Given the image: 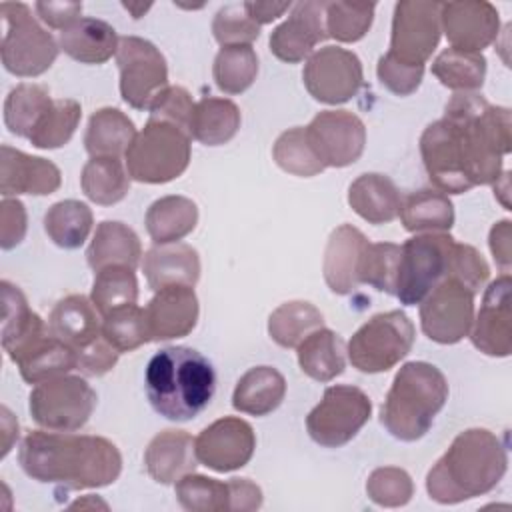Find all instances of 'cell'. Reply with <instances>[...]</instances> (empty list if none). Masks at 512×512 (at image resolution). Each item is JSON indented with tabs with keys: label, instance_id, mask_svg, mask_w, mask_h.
Instances as JSON below:
<instances>
[{
	"label": "cell",
	"instance_id": "cell-1",
	"mask_svg": "<svg viewBox=\"0 0 512 512\" xmlns=\"http://www.w3.org/2000/svg\"><path fill=\"white\" fill-rule=\"evenodd\" d=\"M510 108L494 106L476 92H456L444 116L420 136V154L430 182L446 194L494 184L512 148Z\"/></svg>",
	"mask_w": 512,
	"mask_h": 512
},
{
	"label": "cell",
	"instance_id": "cell-2",
	"mask_svg": "<svg viewBox=\"0 0 512 512\" xmlns=\"http://www.w3.org/2000/svg\"><path fill=\"white\" fill-rule=\"evenodd\" d=\"M18 462L28 478L64 490L110 486L122 472V454L112 440L46 428L24 436Z\"/></svg>",
	"mask_w": 512,
	"mask_h": 512
},
{
	"label": "cell",
	"instance_id": "cell-3",
	"mask_svg": "<svg viewBox=\"0 0 512 512\" xmlns=\"http://www.w3.org/2000/svg\"><path fill=\"white\" fill-rule=\"evenodd\" d=\"M506 468V444L486 428H468L428 470L426 492L438 504H458L494 490Z\"/></svg>",
	"mask_w": 512,
	"mask_h": 512
},
{
	"label": "cell",
	"instance_id": "cell-4",
	"mask_svg": "<svg viewBox=\"0 0 512 512\" xmlns=\"http://www.w3.org/2000/svg\"><path fill=\"white\" fill-rule=\"evenodd\" d=\"M144 384L156 414L170 422H188L210 404L216 392V372L198 350L166 346L150 358Z\"/></svg>",
	"mask_w": 512,
	"mask_h": 512
},
{
	"label": "cell",
	"instance_id": "cell-5",
	"mask_svg": "<svg viewBox=\"0 0 512 512\" xmlns=\"http://www.w3.org/2000/svg\"><path fill=\"white\" fill-rule=\"evenodd\" d=\"M446 376L430 362L400 366L380 408V424L398 440H420L448 400Z\"/></svg>",
	"mask_w": 512,
	"mask_h": 512
},
{
	"label": "cell",
	"instance_id": "cell-6",
	"mask_svg": "<svg viewBox=\"0 0 512 512\" xmlns=\"http://www.w3.org/2000/svg\"><path fill=\"white\" fill-rule=\"evenodd\" d=\"M190 140L186 130L148 118L124 154L128 176L144 184L172 182L190 164Z\"/></svg>",
	"mask_w": 512,
	"mask_h": 512
},
{
	"label": "cell",
	"instance_id": "cell-7",
	"mask_svg": "<svg viewBox=\"0 0 512 512\" xmlns=\"http://www.w3.org/2000/svg\"><path fill=\"white\" fill-rule=\"evenodd\" d=\"M0 14L4 22L2 34V66L20 78L44 74L58 58V42L32 16V8L24 2H2Z\"/></svg>",
	"mask_w": 512,
	"mask_h": 512
},
{
	"label": "cell",
	"instance_id": "cell-8",
	"mask_svg": "<svg viewBox=\"0 0 512 512\" xmlns=\"http://www.w3.org/2000/svg\"><path fill=\"white\" fill-rule=\"evenodd\" d=\"M414 338L412 320L402 310H388L372 316L352 334L346 354L356 370L380 374L408 356Z\"/></svg>",
	"mask_w": 512,
	"mask_h": 512
},
{
	"label": "cell",
	"instance_id": "cell-9",
	"mask_svg": "<svg viewBox=\"0 0 512 512\" xmlns=\"http://www.w3.org/2000/svg\"><path fill=\"white\" fill-rule=\"evenodd\" d=\"M454 238L446 232H426L400 246L394 296L404 306L420 304L430 290L448 278Z\"/></svg>",
	"mask_w": 512,
	"mask_h": 512
},
{
	"label": "cell",
	"instance_id": "cell-10",
	"mask_svg": "<svg viewBox=\"0 0 512 512\" xmlns=\"http://www.w3.org/2000/svg\"><path fill=\"white\" fill-rule=\"evenodd\" d=\"M98 396L82 376H56L36 384L28 396L32 420L54 432L80 430L92 416Z\"/></svg>",
	"mask_w": 512,
	"mask_h": 512
},
{
	"label": "cell",
	"instance_id": "cell-11",
	"mask_svg": "<svg viewBox=\"0 0 512 512\" xmlns=\"http://www.w3.org/2000/svg\"><path fill=\"white\" fill-rule=\"evenodd\" d=\"M372 400L368 394L350 384H336L324 390L322 400L308 412V436L324 448L348 444L370 420Z\"/></svg>",
	"mask_w": 512,
	"mask_h": 512
},
{
	"label": "cell",
	"instance_id": "cell-12",
	"mask_svg": "<svg viewBox=\"0 0 512 512\" xmlns=\"http://www.w3.org/2000/svg\"><path fill=\"white\" fill-rule=\"evenodd\" d=\"M116 64L120 70V96L136 110H148L156 94L168 86L166 58L150 40L122 36Z\"/></svg>",
	"mask_w": 512,
	"mask_h": 512
},
{
	"label": "cell",
	"instance_id": "cell-13",
	"mask_svg": "<svg viewBox=\"0 0 512 512\" xmlns=\"http://www.w3.org/2000/svg\"><path fill=\"white\" fill-rule=\"evenodd\" d=\"M440 4L430 0L396 2L388 54L400 62L424 66L440 42Z\"/></svg>",
	"mask_w": 512,
	"mask_h": 512
},
{
	"label": "cell",
	"instance_id": "cell-14",
	"mask_svg": "<svg viewBox=\"0 0 512 512\" xmlns=\"http://www.w3.org/2000/svg\"><path fill=\"white\" fill-rule=\"evenodd\" d=\"M302 82L314 100L330 106L344 104L362 88V62L352 50L324 46L306 60Z\"/></svg>",
	"mask_w": 512,
	"mask_h": 512
},
{
	"label": "cell",
	"instance_id": "cell-15",
	"mask_svg": "<svg viewBox=\"0 0 512 512\" xmlns=\"http://www.w3.org/2000/svg\"><path fill=\"white\" fill-rule=\"evenodd\" d=\"M474 296L456 278H444L420 302L422 332L438 344L460 342L474 320Z\"/></svg>",
	"mask_w": 512,
	"mask_h": 512
},
{
	"label": "cell",
	"instance_id": "cell-16",
	"mask_svg": "<svg viewBox=\"0 0 512 512\" xmlns=\"http://www.w3.org/2000/svg\"><path fill=\"white\" fill-rule=\"evenodd\" d=\"M304 128L310 146L326 168L350 166L364 152L366 126L348 110L318 112Z\"/></svg>",
	"mask_w": 512,
	"mask_h": 512
},
{
	"label": "cell",
	"instance_id": "cell-17",
	"mask_svg": "<svg viewBox=\"0 0 512 512\" xmlns=\"http://www.w3.org/2000/svg\"><path fill=\"white\" fill-rule=\"evenodd\" d=\"M256 448L252 426L236 416H224L208 424L196 438L194 450L200 464L214 472L244 468Z\"/></svg>",
	"mask_w": 512,
	"mask_h": 512
},
{
	"label": "cell",
	"instance_id": "cell-18",
	"mask_svg": "<svg viewBox=\"0 0 512 512\" xmlns=\"http://www.w3.org/2000/svg\"><path fill=\"white\" fill-rule=\"evenodd\" d=\"M440 24L450 48L482 54L498 36L500 14L496 6L486 0L442 2Z\"/></svg>",
	"mask_w": 512,
	"mask_h": 512
},
{
	"label": "cell",
	"instance_id": "cell-19",
	"mask_svg": "<svg viewBox=\"0 0 512 512\" xmlns=\"http://www.w3.org/2000/svg\"><path fill=\"white\" fill-rule=\"evenodd\" d=\"M476 350L486 356L506 358L512 352V314H510V274L490 282L478 314L468 332Z\"/></svg>",
	"mask_w": 512,
	"mask_h": 512
},
{
	"label": "cell",
	"instance_id": "cell-20",
	"mask_svg": "<svg viewBox=\"0 0 512 512\" xmlns=\"http://www.w3.org/2000/svg\"><path fill=\"white\" fill-rule=\"evenodd\" d=\"M328 38L324 24V2L292 4L290 16L270 32V52L286 62L298 64L314 54V48Z\"/></svg>",
	"mask_w": 512,
	"mask_h": 512
},
{
	"label": "cell",
	"instance_id": "cell-21",
	"mask_svg": "<svg viewBox=\"0 0 512 512\" xmlns=\"http://www.w3.org/2000/svg\"><path fill=\"white\" fill-rule=\"evenodd\" d=\"M150 340H172L188 336L198 322L200 306L194 286L174 284L158 290L144 308Z\"/></svg>",
	"mask_w": 512,
	"mask_h": 512
},
{
	"label": "cell",
	"instance_id": "cell-22",
	"mask_svg": "<svg viewBox=\"0 0 512 512\" xmlns=\"http://www.w3.org/2000/svg\"><path fill=\"white\" fill-rule=\"evenodd\" d=\"M0 154V194L4 198L18 194L46 196L60 188L62 174L54 162L8 144H2Z\"/></svg>",
	"mask_w": 512,
	"mask_h": 512
},
{
	"label": "cell",
	"instance_id": "cell-23",
	"mask_svg": "<svg viewBox=\"0 0 512 512\" xmlns=\"http://www.w3.org/2000/svg\"><path fill=\"white\" fill-rule=\"evenodd\" d=\"M8 358L20 368V376L28 384H40L78 368V354L56 338L50 328L36 334Z\"/></svg>",
	"mask_w": 512,
	"mask_h": 512
},
{
	"label": "cell",
	"instance_id": "cell-24",
	"mask_svg": "<svg viewBox=\"0 0 512 512\" xmlns=\"http://www.w3.org/2000/svg\"><path fill=\"white\" fill-rule=\"evenodd\" d=\"M366 244L368 238L352 224H340L330 232L322 260V274L334 294L346 296L358 288V266Z\"/></svg>",
	"mask_w": 512,
	"mask_h": 512
},
{
	"label": "cell",
	"instance_id": "cell-25",
	"mask_svg": "<svg viewBox=\"0 0 512 512\" xmlns=\"http://www.w3.org/2000/svg\"><path fill=\"white\" fill-rule=\"evenodd\" d=\"M198 464L194 438L186 430H162L144 450V466L158 484H176Z\"/></svg>",
	"mask_w": 512,
	"mask_h": 512
},
{
	"label": "cell",
	"instance_id": "cell-26",
	"mask_svg": "<svg viewBox=\"0 0 512 512\" xmlns=\"http://www.w3.org/2000/svg\"><path fill=\"white\" fill-rule=\"evenodd\" d=\"M92 300L70 294L56 302L48 316L50 332L68 344L76 354L102 338V322Z\"/></svg>",
	"mask_w": 512,
	"mask_h": 512
},
{
	"label": "cell",
	"instance_id": "cell-27",
	"mask_svg": "<svg viewBox=\"0 0 512 512\" xmlns=\"http://www.w3.org/2000/svg\"><path fill=\"white\" fill-rule=\"evenodd\" d=\"M148 286L158 292L166 286H194L200 278V258L190 244H154L142 262Z\"/></svg>",
	"mask_w": 512,
	"mask_h": 512
},
{
	"label": "cell",
	"instance_id": "cell-28",
	"mask_svg": "<svg viewBox=\"0 0 512 512\" xmlns=\"http://www.w3.org/2000/svg\"><path fill=\"white\" fill-rule=\"evenodd\" d=\"M350 208L368 224H388L398 218L402 196L386 174H360L348 188Z\"/></svg>",
	"mask_w": 512,
	"mask_h": 512
},
{
	"label": "cell",
	"instance_id": "cell-29",
	"mask_svg": "<svg viewBox=\"0 0 512 512\" xmlns=\"http://www.w3.org/2000/svg\"><path fill=\"white\" fill-rule=\"evenodd\" d=\"M118 42L114 26L98 18H80L58 36L60 50L80 64H104L116 56Z\"/></svg>",
	"mask_w": 512,
	"mask_h": 512
},
{
	"label": "cell",
	"instance_id": "cell-30",
	"mask_svg": "<svg viewBox=\"0 0 512 512\" xmlns=\"http://www.w3.org/2000/svg\"><path fill=\"white\" fill-rule=\"evenodd\" d=\"M142 244L138 234L118 220H104L96 226L92 242L86 250L88 266L98 272L106 266H128L140 264Z\"/></svg>",
	"mask_w": 512,
	"mask_h": 512
},
{
	"label": "cell",
	"instance_id": "cell-31",
	"mask_svg": "<svg viewBox=\"0 0 512 512\" xmlns=\"http://www.w3.org/2000/svg\"><path fill=\"white\" fill-rule=\"evenodd\" d=\"M286 396V380L272 366H254L246 370L232 392L234 410L250 416L274 412Z\"/></svg>",
	"mask_w": 512,
	"mask_h": 512
},
{
	"label": "cell",
	"instance_id": "cell-32",
	"mask_svg": "<svg viewBox=\"0 0 512 512\" xmlns=\"http://www.w3.org/2000/svg\"><path fill=\"white\" fill-rule=\"evenodd\" d=\"M296 350L300 370L316 382H330L346 368V344L342 336L330 328H316Z\"/></svg>",
	"mask_w": 512,
	"mask_h": 512
},
{
	"label": "cell",
	"instance_id": "cell-33",
	"mask_svg": "<svg viewBox=\"0 0 512 512\" xmlns=\"http://www.w3.org/2000/svg\"><path fill=\"white\" fill-rule=\"evenodd\" d=\"M144 224L154 244H174L196 228L198 206L186 196H164L150 204Z\"/></svg>",
	"mask_w": 512,
	"mask_h": 512
},
{
	"label": "cell",
	"instance_id": "cell-34",
	"mask_svg": "<svg viewBox=\"0 0 512 512\" xmlns=\"http://www.w3.org/2000/svg\"><path fill=\"white\" fill-rule=\"evenodd\" d=\"M240 122V108L232 100L206 96L194 104L190 138L204 146H222L236 136Z\"/></svg>",
	"mask_w": 512,
	"mask_h": 512
},
{
	"label": "cell",
	"instance_id": "cell-35",
	"mask_svg": "<svg viewBox=\"0 0 512 512\" xmlns=\"http://www.w3.org/2000/svg\"><path fill=\"white\" fill-rule=\"evenodd\" d=\"M136 136L134 122L118 108L106 106L96 110L86 126L84 148L92 156L120 158Z\"/></svg>",
	"mask_w": 512,
	"mask_h": 512
},
{
	"label": "cell",
	"instance_id": "cell-36",
	"mask_svg": "<svg viewBox=\"0 0 512 512\" xmlns=\"http://www.w3.org/2000/svg\"><path fill=\"white\" fill-rule=\"evenodd\" d=\"M398 216L408 232H448L456 218L448 194L436 188H422L402 198Z\"/></svg>",
	"mask_w": 512,
	"mask_h": 512
},
{
	"label": "cell",
	"instance_id": "cell-37",
	"mask_svg": "<svg viewBox=\"0 0 512 512\" xmlns=\"http://www.w3.org/2000/svg\"><path fill=\"white\" fill-rule=\"evenodd\" d=\"M0 294H2V348L10 356L20 346H24L30 338H34L38 332L46 330L48 326L36 312L30 310L24 292L16 284L2 280Z\"/></svg>",
	"mask_w": 512,
	"mask_h": 512
},
{
	"label": "cell",
	"instance_id": "cell-38",
	"mask_svg": "<svg viewBox=\"0 0 512 512\" xmlns=\"http://www.w3.org/2000/svg\"><path fill=\"white\" fill-rule=\"evenodd\" d=\"M130 180L122 160L112 156H92L80 172L82 192L100 206H112L124 200L130 190Z\"/></svg>",
	"mask_w": 512,
	"mask_h": 512
},
{
	"label": "cell",
	"instance_id": "cell-39",
	"mask_svg": "<svg viewBox=\"0 0 512 512\" xmlns=\"http://www.w3.org/2000/svg\"><path fill=\"white\" fill-rule=\"evenodd\" d=\"M54 98L42 84L22 82L4 100V124L18 138H30L36 124L52 106Z\"/></svg>",
	"mask_w": 512,
	"mask_h": 512
},
{
	"label": "cell",
	"instance_id": "cell-40",
	"mask_svg": "<svg viewBox=\"0 0 512 512\" xmlns=\"http://www.w3.org/2000/svg\"><path fill=\"white\" fill-rule=\"evenodd\" d=\"M92 224L94 216L90 206L74 198L52 204L44 214V232L64 250L80 248L86 242Z\"/></svg>",
	"mask_w": 512,
	"mask_h": 512
},
{
	"label": "cell",
	"instance_id": "cell-41",
	"mask_svg": "<svg viewBox=\"0 0 512 512\" xmlns=\"http://www.w3.org/2000/svg\"><path fill=\"white\" fill-rule=\"evenodd\" d=\"M320 326H324L322 312L306 300L284 302L268 318V334L282 348H298Z\"/></svg>",
	"mask_w": 512,
	"mask_h": 512
},
{
	"label": "cell",
	"instance_id": "cell-42",
	"mask_svg": "<svg viewBox=\"0 0 512 512\" xmlns=\"http://www.w3.org/2000/svg\"><path fill=\"white\" fill-rule=\"evenodd\" d=\"M432 74L454 92H476L486 78V58L480 52L444 48L432 62Z\"/></svg>",
	"mask_w": 512,
	"mask_h": 512
},
{
	"label": "cell",
	"instance_id": "cell-43",
	"mask_svg": "<svg viewBox=\"0 0 512 512\" xmlns=\"http://www.w3.org/2000/svg\"><path fill=\"white\" fill-rule=\"evenodd\" d=\"M212 76L224 94L246 92L258 76V56L250 44L222 46L214 58Z\"/></svg>",
	"mask_w": 512,
	"mask_h": 512
},
{
	"label": "cell",
	"instance_id": "cell-44",
	"mask_svg": "<svg viewBox=\"0 0 512 512\" xmlns=\"http://www.w3.org/2000/svg\"><path fill=\"white\" fill-rule=\"evenodd\" d=\"M90 300L100 316L138 302V280L128 266H106L94 272Z\"/></svg>",
	"mask_w": 512,
	"mask_h": 512
},
{
	"label": "cell",
	"instance_id": "cell-45",
	"mask_svg": "<svg viewBox=\"0 0 512 512\" xmlns=\"http://www.w3.org/2000/svg\"><path fill=\"white\" fill-rule=\"evenodd\" d=\"M82 118L80 102L72 98L54 100L42 120L36 124L34 132L30 134V144L40 150H54L66 146Z\"/></svg>",
	"mask_w": 512,
	"mask_h": 512
},
{
	"label": "cell",
	"instance_id": "cell-46",
	"mask_svg": "<svg viewBox=\"0 0 512 512\" xmlns=\"http://www.w3.org/2000/svg\"><path fill=\"white\" fill-rule=\"evenodd\" d=\"M272 158L284 172L300 178H310L326 170V166L310 146L304 126L284 130L272 146Z\"/></svg>",
	"mask_w": 512,
	"mask_h": 512
},
{
	"label": "cell",
	"instance_id": "cell-47",
	"mask_svg": "<svg viewBox=\"0 0 512 512\" xmlns=\"http://www.w3.org/2000/svg\"><path fill=\"white\" fill-rule=\"evenodd\" d=\"M174 490H176V500L188 512H224V510H230V486H228V482L190 472L174 484Z\"/></svg>",
	"mask_w": 512,
	"mask_h": 512
},
{
	"label": "cell",
	"instance_id": "cell-48",
	"mask_svg": "<svg viewBox=\"0 0 512 512\" xmlns=\"http://www.w3.org/2000/svg\"><path fill=\"white\" fill-rule=\"evenodd\" d=\"M374 10V2H324V24L328 38L344 44L362 40L372 26Z\"/></svg>",
	"mask_w": 512,
	"mask_h": 512
},
{
	"label": "cell",
	"instance_id": "cell-49",
	"mask_svg": "<svg viewBox=\"0 0 512 512\" xmlns=\"http://www.w3.org/2000/svg\"><path fill=\"white\" fill-rule=\"evenodd\" d=\"M398 262H400V246L398 244L368 242L362 252L360 266H358L360 284H368L378 292L394 296Z\"/></svg>",
	"mask_w": 512,
	"mask_h": 512
},
{
	"label": "cell",
	"instance_id": "cell-50",
	"mask_svg": "<svg viewBox=\"0 0 512 512\" xmlns=\"http://www.w3.org/2000/svg\"><path fill=\"white\" fill-rule=\"evenodd\" d=\"M102 336L122 354L150 342L144 308L132 304L102 316Z\"/></svg>",
	"mask_w": 512,
	"mask_h": 512
},
{
	"label": "cell",
	"instance_id": "cell-51",
	"mask_svg": "<svg viewBox=\"0 0 512 512\" xmlns=\"http://www.w3.org/2000/svg\"><path fill=\"white\" fill-rule=\"evenodd\" d=\"M368 498L384 508L406 506L414 494L410 474L398 466H382L370 472L366 480Z\"/></svg>",
	"mask_w": 512,
	"mask_h": 512
},
{
	"label": "cell",
	"instance_id": "cell-52",
	"mask_svg": "<svg viewBox=\"0 0 512 512\" xmlns=\"http://www.w3.org/2000/svg\"><path fill=\"white\" fill-rule=\"evenodd\" d=\"M212 34L220 46H252L260 36V26L246 14L242 4H228L216 12L212 20Z\"/></svg>",
	"mask_w": 512,
	"mask_h": 512
},
{
	"label": "cell",
	"instance_id": "cell-53",
	"mask_svg": "<svg viewBox=\"0 0 512 512\" xmlns=\"http://www.w3.org/2000/svg\"><path fill=\"white\" fill-rule=\"evenodd\" d=\"M448 276L462 282L470 292L478 294L490 278V266L484 256L470 244L454 242L450 252Z\"/></svg>",
	"mask_w": 512,
	"mask_h": 512
},
{
	"label": "cell",
	"instance_id": "cell-54",
	"mask_svg": "<svg viewBox=\"0 0 512 512\" xmlns=\"http://www.w3.org/2000/svg\"><path fill=\"white\" fill-rule=\"evenodd\" d=\"M194 104L196 102H192V96L186 88L168 84L164 90L156 94L148 112L152 120L170 122L190 134V118L194 112Z\"/></svg>",
	"mask_w": 512,
	"mask_h": 512
},
{
	"label": "cell",
	"instance_id": "cell-55",
	"mask_svg": "<svg viewBox=\"0 0 512 512\" xmlns=\"http://www.w3.org/2000/svg\"><path fill=\"white\" fill-rule=\"evenodd\" d=\"M376 74L380 84L396 96H410L418 90L424 78V66H414L396 60L388 52L378 58Z\"/></svg>",
	"mask_w": 512,
	"mask_h": 512
},
{
	"label": "cell",
	"instance_id": "cell-56",
	"mask_svg": "<svg viewBox=\"0 0 512 512\" xmlns=\"http://www.w3.org/2000/svg\"><path fill=\"white\" fill-rule=\"evenodd\" d=\"M28 228L26 208L18 198H4L0 204V246L2 250H12L18 246Z\"/></svg>",
	"mask_w": 512,
	"mask_h": 512
},
{
	"label": "cell",
	"instance_id": "cell-57",
	"mask_svg": "<svg viewBox=\"0 0 512 512\" xmlns=\"http://www.w3.org/2000/svg\"><path fill=\"white\" fill-rule=\"evenodd\" d=\"M120 352L102 336L88 348L78 352V368L86 376H102L110 372L118 362Z\"/></svg>",
	"mask_w": 512,
	"mask_h": 512
},
{
	"label": "cell",
	"instance_id": "cell-58",
	"mask_svg": "<svg viewBox=\"0 0 512 512\" xmlns=\"http://www.w3.org/2000/svg\"><path fill=\"white\" fill-rule=\"evenodd\" d=\"M38 18L56 30H66L82 18V2H36Z\"/></svg>",
	"mask_w": 512,
	"mask_h": 512
},
{
	"label": "cell",
	"instance_id": "cell-59",
	"mask_svg": "<svg viewBox=\"0 0 512 512\" xmlns=\"http://www.w3.org/2000/svg\"><path fill=\"white\" fill-rule=\"evenodd\" d=\"M230 512H252L262 506V490L250 478H230Z\"/></svg>",
	"mask_w": 512,
	"mask_h": 512
},
{
	"label": "cell",
	"instance_id": "cell-60",
	"mask_svg": "<svg viewBox=\"0 0 512 512\" xmlns=\"http://www.w3.org/2000/svg\"><path fill=\"white\" fill-rule=\"evenodd\" d=\"M488 244L492 250V256L502 270V274H510L512 264V222L500 220L490 228Z\"/></svg>",
	"mask_w": 512,
	"mask_h": 512
},
{
	"label": "cell",
	"instance_id": "cell-61",
	"mask_svg": "<svg viewBox=\"0 0 512 512\" xmlns=\"http://www.w3.org/2000/svg\"><path fill=\"white\" fill-rule=\"evenodd\" d=\"M246 14L258 24H268L292 8L290 2H242Z\"/></svg>",
	"mask_w": 512,
	"mask_h": 512
},
{
	"label": "cell",
	"instance_id": "cell-62",
	"mask_svg": "<svg viewBox=\"0 0 512 512\" xmlns=\"http://www.w3.org/2000/svg\"><path fill=\"white\" fill-rule=\"evenodd\" d=\"M0 412H2V436H4L2 458H4L10 452L14 438H18V422L12 418V414H10V410L6 406H2Z\"/></svg>",
	"mask_w": 512,
	"mask_h": 512
},
{
	"label": "cell",
	"instance_id": "cell-63",
	"mask_svg": "<svg viewBox=\"0 0 512 512\" xmlns=\"http://www.w3.org/2000/svg\"><path fill=\"white\" fill-rule=\"evenodd\" d=\"M122 6L132 14V18H140V16H144L150 8H152V4H128V2H122Z\"/></svg>",
	"mask_w": 512,
	"mask_h": 512
}]
</instances>
